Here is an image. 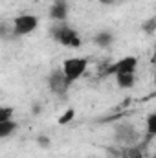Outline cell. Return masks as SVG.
I'll return each mask as SVG.
<instances>
[{"mask_svg":"<svg viewBox=\"0 0 156 158\" xmlns=\"http://www.w3.org/2000/svg\"><path fill=\"white\" fill-rule=\"evenodd\" d=\"M86 64H88V59H84V57H68V59H64L61 70H63V74H64L66 83H68V85L76 83V81L84 74Z\"/></svg>","mask_w":156,"mask_h":158,"instance_id":"obj_1","label":"cell"},{"mask_svg":"<svg viewBox=\"0 0 156 158\" xmlns=\"http://www.w3.org/2000/svg\"><path fill=\"white\" fill-rule=\"evenodd\" d=\"M51 37L55 40H59L63 46H68V48H77L79 44H81L79 33L74 28H70V26H66V24H63V22H61L59 26L51 28Z\"/></svg>","mask_w":156,"mask_h":158,"instance_id":"obj_2","label":"cell"},{"mask_svg":"<svg viewBox=\"0 0 156 158\" xmlns=\"http://www.w3.org/2000/svg\"><path fill=\"white\" fill-rule=\"evenodd\" d=\"M37 26H39V19L35 15H18L17 19H13L11 33L15 37H24V35H30L31 31H35Z\"/></svg>","mask_w":156,"mask_h":158,"instance_id":"obj_3","label":"cell"},{"mask_svg":"<svg viewBox=\"0 0 156 158\" xmlns=\"http://www.w3.org/2000/svg\"><path fill=\"white\" fill-rule=\"evenodd\" d=\"M114 136L119 143L127 145V147H132L140 142V132L136 131V127L132 123H121L117 125L116 131H114Z\"/></svg>","mask_w":156,"mask_h":158,"instance_id":"obj_4","label":"cell"},{"mask_svg":"<svg viewBox=\"0 0 156 158\" xmlns=\"http://www.w3.org/2000/svg\"><path fill=\"white\" fill-rule=\"evenodd\" d=\"M136 68H138V57L127 55V57H121L119 61H116L109 68V74H134Z\"/></svg>","mask_w":156,"mask_h":158,"instance_id":"obj_5","label":"cell"},{"mask_svg":"<svg viewBox=\"0 0 156 158\" xmlns=\"http://www.w3.org/2000/svg\"><path fill=\"white\" fill-rule=\"evenodd\" d=\"M48 85H50V90H51L53 94H64V92L68 90V86H70V85L66 83L64 74H63L61 68H57V70H53V72L50 74Z\"/></svg>","mask_w":156,"mask_h":158,"instance_id":"obj_6","label":"cell"},{"mask_svg":"<svg viewBox=\"0 0 156 158\" xmlns=\"http://www.w3.org/2000/svg\"><path fill=\"white\" fill-rule=\"evenodd\" d=\"M50 17L53 20H57V22L66 20V17H68V4L64 0H55L51 4V7H50Z\"/></svg>","mask_w":156,"mask_h":158,"instance_id":"obj_7","label":"cell"},{"mask_svg":"<svg viewBox=\"0 0 156 158\" xmlns=\"http://www.w3.org/2000/svg\"><path fill=\"white\" fill-rule=\"evenodd\" d=\"M116 83L119 88H132L136 85V76L134 74H116Z\"/></svg>","mask_w":156,"mask_h":158,"instance_id":"obj_8","label":"cell"},{"mask_svg":"<svg viewBox=\"0 0 156 158\" xmlns=\"http://www.w3.org/2000/svg\"><path fill=\"white\" fill-rule=\"evenodd\" d=\"M94 42L101 48H109L112 42H114V33L112 31H99L96 37H94Z\"/></svg>","mask_w":156,"mask_h":158,"instance_id":"obj_9","label":"cell"},{"mask_svg":"<svg viewBox=\"0 0 156 158\" xmlns=\"http://www.w3.org/2000/svg\"><path fill=\"white\" fill-rule=\"evenodd\" d=\"M17 129H18V123H17L15 119L2 121V123H0V138H7V136H11Z\"/></svg>","mask_w":156,"mask_h":158,"instance_id":"obj_10","label":"cell"},{"mask_svg":"<svg viewBox=\"0 0 156 158\" xmlns=\"http://www.w3.org/2000/svg\"><path fill=\"white\" fill-rule=\"evenodd\" d=\"M74 118H76V109H68V110H64V114L59 118L57 123H59V125H68Z\"/></svg>","mask_w":156,"mask_h":158,"instance_id":"obj_11","label":"cell"},{"mask_svg":"<svg viewBox=\"0 0 156 158\" xmlns=\"http://www.w3.org/2000/svg\"><path fill=\"white\" fill-rule=\"evenodd\" d=\"M147 134L154 136L156 134V112H151L147 118Z\"/></svg>","mask_w":156,"mask_h":158,"instance_id":"obj_12","label":"cell"},{"mask_svg":"<svg viewBox=\"0 0 156 158\" xmlns=\"http://www.w3.org/2000/svg\"><path fill=\"white\" fill-rule=\"evenodd\" d=\"M13 107H2L0 105V123L2 121H7V119H13Z\"/></svg>","mask_w":156,"mask_h":158,"instance_id":"obj_13","label":"cell"},{"mask_svg":"<svg viewBox=\"0 0 156 158\" xmlns=\"http://www.w3.org/2000/svg\"><path fill=\"white\" fill-rule=\"evenodd\" d=\"M37 143H39V147H42V149H48V147H50V138L42 134V136L37 138Z\"/></svg>","mask_w":156,"mask_h":158,"instance_id":"obj_14","label":"cell"},{"mask_svg":"<svg viewBox=\"0 0 156 158\" xmlns=\"http://www.w3.org/2000/svg\"><path fill=\"white\" fill-rule=\"evenodd\" d=\"M154 19H151V22H149V26H145V30H147V31H149V33H153V30H154Z\"/></svg>","mask_w":156,"mask_h":158,"instance_id":"obj_15","label":"cell"},{"mask_svg":"<svg viewBox=\"0 0 156 158\" xmlns=\"http://www.w3.org/2000/svg\"><path fill=\"white\" fill-rule=\"evenodd\" d=\"M6 33H7V28H6V24L0 20V37H2V35H6Z\"/></svg>","mask_w":156,"mask_h":158,"instance_id":"obj_16","label":"cell"},{"mask_svg":"<svg viewBox=\"0 0 156 158\" xmlns=\"http://www.w3.org/2000/svg\"><path fill=\"white\" fill-rule=\"evenodd\" d=\"M40 112V105H35V107H33V114H39Z\"/></svg>","mask_w":156,"mask_h":158,"instance_id":"obj_17","label":"cell"},{"mask_svg":"<svg viewBox=\"0 0 156 158\" xmlns=\"http://www.w3.org/2000/svg\"><path fill=\"white\" fill-rule=\"evenodd\" d=\"M101 2H109V0H101Z\"/></svg>","mask_w":156,"mask_h":158,"instance_id":"obj_18","label":"cell"},{"mask_svg":"<svg viewBox=\"0 0 156 158\" xmlns=\"http://www.w3.org/2000/svg\"><path fill=\"white\" fill-rule=\"evenodd\" d=\"M109 2H116V0H109Z\"/></svg>","mask_w":156,"mask_h":158,"instance_id":"obj_19","label":"cell"}]
</instances>
